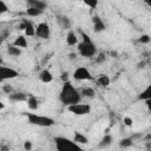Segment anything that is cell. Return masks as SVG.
Listing matches in <instances>:
<instances>
[{
	"mask_svg": "<svg viewBox=\"0 0 151 151\" xmlns=\"http://www.w3.org/2000/svg\"><path fill=\"white\" fill-rule=\"evenodd\" d=\"M59 100L63 105L68 107L71 105L79 104L81 100V94L68 80V81H65L61 86V90L59 93Z\"/></svg>",
	"mask_w": 151,
	"mask_h": 151,
	"instance_id": "obj_1",
	"label": "cell"
},
{
	"mask_svg": "<svg viewBox=\"0 0 151 151\" xmlns=\"http://www.w3.org/2000/svg\"><path fill=\"white\" fill-rule=\"evenodd\" d=\"M54 144L57 151H84L80 145H78L73 139H68L66 137H54Z\"/></svg>",
	"mask_w": 151,
	"mask_h": 151,
	"instance_id": "obj_2",
	"label": "cell"
},
{
	"mask_svg": "<svg viewBox=\"0 0 151 151\" xmlns=\"http://www.w3.org/2000/svg\"><path fill=\"white\" fill-rule=\"evenodd\" d=\"M25 116L27 117L28 123L32 125H37L41 127H50L54 124V119L47 116H40L37 113H25Z\"/></svg>",
	"mask_w": 151,
	"mask_h": 151,
	"instance_id": "obj_3",
	"label": "cell"
},
{
	"mask_svg": "<svg viewBox=\"0 0 151 151\" xmlns=\"http://www.w3.org/2000/svg\"><path fill=\"white\" fill-rule=\"evenodd\" d=\"M77 48H78V53L85 58H91L97 53V47L92 41H81L78 44Z\"/></svg>",
	"mask_w": 151,
	"mask_h": 151,
	"instance_id": "obj_4",
	"label": "cell"
},
{
	"mask_svg": "<svg viewBox=\"0 0 151 151\" xmlns=\"http://www.w3.org/2000/svg\"><path fill=\"white\" fill-rule=\"evenodd\" d=\"M67 110L76 114V116H85V114H88L91 112V106L88 104H74V105H71L67 107Z\"/></svg>",
	"mask_w": 151,
	"mask_h": 151,
	"instance_id": "obj_5",
	"label": "cell"
},
{
	"mask_svg": "<svg viewBox=\"0 0 151 151\" xmlns=\"http://www.w3.org/2000/svg\"><path fill=\"white\" fill-rule=\"evenodd\" d=\"M73 78H74L76 80H80V81H81V80H92V79H93L91 72H90L86 67H84V66H80V67H78V68L74 70V72H73Z\"/></svg>",
	"mask_w": 151,
	"mask_h": 151,
	"instance_id": "obj_6",
	"label": "cell"
},
{
	"mask_svg": "<svg viewBox=\"0 0 151 151\" xmlns=\"http://www.w3.org/2000/svg\"><path fill=\"white\" fill-rule=\"evenodd\" d=\"M35 35L40 39H48L51 37V29L48 24L46 22H40L35 27Z\"/></svg>",
	"mask_w": 151,
	"mask_h": 151,
	"instance_id": "obj_7",
	"label": "cell"
},
{
	"mask_svg": "<svg viewBox=\"0 0 151 151\" xmlns=\"http://www.w3.org/2000/svg\"><path fill=\"white\" fill-rule=\"evenodd\" d=\"M18 71L14 68L7 67V66H0V78L1 80H7V79H13L18 77Z\"/></svg>",
	"mask_w": 151,
	"mask_h": 151,
	"instance_id": "obj_8",
	"label": "cell"
},
{
	"mask_svg": "<svg viewBox=\"0 0 151 151\" xmlns=\"http://www.w3.org/2000/svg\"><path fill=\"white\" fill-rule=\"evenodd\" d=\"M19 28H20V29H24V31H25V34L28 35V37L35 35V28H34L32 21H29V20H27V19H22L21 24L19 25Z\"/></svg>",
	"mask_w": 151,
	"mask_h": 151,
	"instance_id": "obj_9",
	"label": "cell"
},
{
	"mask_svg": "<svg viewBox=\"0 0 151 151\" xmlns=\"http://www.w3.org/2000/svg\"><path fill=\"white\" fill-rule=\"evenodd\" d=\"M92 22H93V31H94L96 33H99V32L105 31L106 26H105L104 21L100 19V17L94 15V17L92 18Z\"/></svg>",
	"mask_w": 151,
	"mask_h": 151,
	"instance_id": "obj_10",
	"label": "cell"
},
{
	"mask_svg": "<svg viewBox=\"0 0 151 151\" xmlns=\"http://www.w3.org/2000/svg\"><path fill=\"white\" fill-rule=\"evenodd\" d=\"M57 21L58 25L64 29H68L71 27V21L66 15H57Z\"/></svg>",
	"mask_w": 151,
	"mask_h": 151,
	"instance_id": "obj_11",
	"label": "cell"
},
{
	"mask_svg": "<svg viewBox=\"0 0 151 151\" xmlns=\"http://www.w3.org/2000/svg\"><path fill=\"white\" fill-rule=\"evenodd\" d=\"M27 94L22 93V92H13L12 94L8 96V99L11 101H24V100H27Z\"/></svg>",
	"mask_w": 151,
	"mask_h": 151,
	"instance_id": "obj_12",
	"label": "cell"
},
{
	"mask_svg": "<svg viewBox=\"0 0 151 151\" xmlns=\"http://www.w3.org/2000/svg\"><path fill=\"white\" fill-rule=\"evenodd\" d=\"M27 5H28V7H34V8H38L40 11H44L47 6V4L45 1H40V0H28Z\"/></svg>",
	"mask_w": 151,
	"mask_h": 151,
	"instance_id": "obj_13",
	"label": "cell"
},
{
	"mask_svg": "<svg viewBox=\"0 0 151 151\" xmlns=\"http://www.w3.org/2000/svg\"><path fill=\"white\" fill-rule=\"evenodd\" d=\"M39 78H40V80L42 81V83H51L52 80H53V74L48 71V70H42L40 73H39Z\"/></svg>",
	"mask_w": 151,
	"mask_h": 151,
	"instance_id": "obj_14",
	"label": "cell"
},
{
	"mask_svg": "<svg viewBox=\"0 0 151 151\" xmlns=\"http://www.w3.org/2000/svg\"><path fill=\"white\" fill-rule=\"evenodd\" d=\"M66 44H67L68 46H74V45H77V44H79V42H78L77 34H76L73 31H68V33H67V35H66Z\"/></svg>",
	"mask_w": 151,
	"mask_h": 151,
	"instance_id": "obj_15",
	"label": "cell"
},
{
	"mask_svg": "<svg viewBox=\"0 0 151 151\" xmlns=\"http://www.w3.org/2000/svg\"><path fill=\"white\" fill-rule=\"evenodd\" d=\"M26 103H27L28 109H29V110H32V111L37 110V109H38V106H39V101H38V99H37L33 94H29V96H28V98H27Z\"/></svg>",
	"mask_w": 151,
	"mask_h": 151,
	"instance_id": "obj_16",
	"label": "cell"
},
{
	"mask_svg": "<svg viewBox=\"0 0 151 151\" xmlns=\"http://www.w3.org/2000/svg\"><path fill=\"white\" fill-rule=\"evenodd\" d=\"M138 98L140 99V100H151V83L146 86V88H144L140 93H139V96H138Z\"/></svg>",
	"mask_w": 151,
	"mask_h": 151,
	"instance_id": "obj_17",
	"label": "cell"
},
{
	"mask_svg": "<svg viewBox=\"0 0 151 151\" xmlns=\"http://www.w3.org/2000/svg\"><path fill=\"white\" fill-rule=\"evenodd\" d=\"M73 140H74L78 145H80V144H87V143H88V138H87L85 134L80 133V132H76V133H74Z\"/></svg>",
	"mask_w": 151,
	"mask_h": 151,
	"instance_id": "obj_18",
	"label": "cell"
},
{
	"mask_svg": "<svg viewBox=\"0 0 151 151\" xmlns=\"http://www.w3.org/2000/svg\"><path fill=\"white\" fill-rule=\"evenodd\" d=\"M13 45L19 47V48H25V47H27V40H26V38L24 35H19L13 41Z\"/></svg>",
	"mask_w": 151,
	"mask_h": 151,
	"instance_id": "obj_19",
	"label": "cell"
},
{
	"mask_svg": "<svg viewBox=\"0 0 151 151\" xmlns=\"http://www.w3.org/2000/svg\"><path fill=\"white\" fill-rule=\"evenodd\" d=\"M110 78H109V76H106V74H100L98 78H97V84L99 85V86H101V87H107L109 85H110Z\"/></svg>",
	"mask_w": 151,
	"mask_h": 151,
	"instance_id": "obj_20",
	"label": "cell"
},
{
	"mask_svg": "<svg viewBox=\"0 0 151 151\" xmlns=\"http://www.w3.org/2000/svg\"><path fill=\"white\" fill-rule=\"evenodd\" d=\"M111 143H112V136L109 134V133H106V134L100 139L98 146H99V147H107L109 145H111Z\"/></svg>",
	"mask_w": 151,
	"mask_h": 151,
	"instance_id": "obj_21",
	"label": "cell"
},
{
	"mask_svg": "<svg viewBox=\"0 0 151 151\" xmlns=\"http://www.w3.org/2000/svg\"><path fill=\"white\" fill-rule=\"evenodd\" d=\"M7 53H8L11 57H19V55L21 54V50L12 44V45H8V46H7Z\"/></svg>",
	"mask_w": 151,
	"mask_h": 151,
	"instance_id": "obj_22",
	"label": "cell"
},
{
	"mask_svg": "<svg viewBox=\"0 0 151 151\" xmlns=\"http://www.w3.org/2000/svg\"><path fill=\"white\" fill-rule=\"evenodd\" d=\"M80 94L84 96V97H86V98H93V97L96 96L94 90L91 88V87H84V88L80 91Z\"/></svg>",
	"mask_w": 151,
	"mask_h": 151,
	"instance_id": "obj_23",
	"label": "cell"
},
{
	"mask_svg": "<svg viewBox=\"0 0 151 151\" xmlns=\"http://www.w3.org/2000/svg\"><path fill=\"white\" fill-rule=\"evenodd\" d=\"M42 12L44 11H40L38 8H34V7H27V9H26V14L28 17H38V15L42 14Z\"/></svg>",
	"mask_w": 151,
	"mask_h": 151,
	"instance_id": "obj_24",
	"label": "cell"
},
{
	"mask_svg": "<svg viewBox=\"0 0 151 151\" xmlns=\"http://www.w3.org/2000/svg\"><path fill=\"white\" fill-rule=\"evenodd\" d=\"M132 144H133V140H132L131 138H123V139L119 142V146L123 147V149L130 147V146H132Z\"/></svg>",
	"mask_w": 151,
	"mask_h": 151,
	"instance_id": "obj_25",
	"label": "cell"
},
{
	"mask_svg": "<svg viewBox=\"0 0 151 151\" xmlns=\"http://www.w3.org/2000/svg\"><path fill=\"white\" fill-rule=\"evenodd\" d=\"M2 91H4L5 93H7L8 96L14 92V91H13V87H12L11 85H4V86H2Z\"/></svg>",
	"mask_w": 151,
	"mask_h": 151,
	"instance_id": "obj_26",
	"label": "cell"
},
{
	"mask_svg": "<svg viewBox=\"0 0 151 151\" xmlns=\"http://www.w3.org/2000/svg\"><path fill=\"white\" fill-rule=\"evenodd\" d=\"M138 41L142 42V44H147L150 41V37L147 34H143V35H140V38L138 39Z\"/></svg>",
	"mask_w": 151,
	"mask_h": 151,
	"instance_id": "obj_27",
	"label": "cell"
},
{
	"mask_svg": "<svg viewBox=\"0 0 151 151\" xmlns=\"http://www.w3.org/2000/svg\"><path fill=\"white\" fill-rule=\"evenodd\" d=\"M7 9H8L7 5L2 0H0V13H5V12H7Z\"/></svg>",
	"mask_w": 151,
	"mask_h": 151,
	"instance_id": "obj_28",
	"label": "cell"
},
{
	"mask_svg": "<svg viewBox=\"0 0 151 151\" xmlns=\"http://www.w3.org/2000/svg\"><path fill=\"white\" fill-rule=\"evenodd\" d=\"M123 122H124V124H125L126 126H132V125H133V120H132V118H130V117H125V118L123 119Z\"/></svg>",
	"mask_w": 151,
	"mask_h": 151,
	"instance_id": "obj_29",
	"label": "cell"
},
{
	"mask_svg": "<svg viewBox=\"0 0 151 151\" xmlns=\"http://www.w3.org/2000/svg\"><path fill=\"white\" fill-rule=\"evenodd\" d=\"M32 142H29V140H26L25 143H24V149H25V151H31L32 150Z\"/></svg>",
	"mask_w": 151,
	"mask_h": 151,
	"instance_id": "obj_30",
	"label": "cell"
},
{
	"mask_svg": "<svg viewBox=\"0 0 151 151\" xmlns=\"http://www.w3.org/2000/svg\"><path fill=\"white\" fill-rule=\"evenodd\" d=\"M79 33H80V35H81V38H83V41H92V40H91V38L88 37V34H86L85 32L79 31Z\"/></svg>",
	"mask_w": 151,
	"mask_h": 151,
	"instance_id": "obj_31",
	"label": "cell"
},
{
	"mask_svg": "<svg viewBox=\"0 0 151 151\" xmlns=\"http://www.w3.org/2000/svg\"><path fill=\"white\" fill-rule=\"evenodd\" d=\"M105 60V54H103V53H100L97 58H96V63H98V64H100V63H103Z\"/></svg>",
	"mask_w": 151,
	"mask_h": 151,
	"instance_id": "obj_32",
	"label": "cell"
},
{
	"mask_svg": "<svg viewBox=\"0 0 151 151\" xmlns=\"http://www.w3.org/2000/svg\"><path fill=\"white\" fill-rule=\"evenodd\" d=\"M85 5L88 6V7H91V8H96L97 5H98V2H97V1H93V2H88V1H86Z\"/></svg>",
	"mask_w": 151,
	"mask_h": 151,
	"instance_id": "obj_33",
	"label": "cell"
},
{
	"mask_svg": "<svg viewBox=\"0 0 151 151\" xmlns=\"http://www.w3.org/2000/svg\"><path fill=\"white\" fill-rule=\"evenodd\" d=\"M61 80L65 83V81H68V72H63L61 73Z\"/></svg>",
	"mask_w": 151,
	"mask_h": 151,
	"instance_id": "obj_34",
	"label": "cell"
},
{
	"mask_svg": "<svg viewBox=\"0 0 151 151\" xmlns=\"http://www.w3.org/2000/svg\"><path fill=\"white\" fill-rule=\"evenodd\" d=\"M0 151H9V147L5 144H1V147H0Z\"/></svg>",
	"mask_w": 151,
	"mask_h": 151,
	"instance_id": "obj_35",
	"label": "cell"
},
{
	"mask_svg": "<svg viewBox=\"0 0 151 151\" xmlns=\"http://www.w3.org/2000/svg\"><path fill=\"white\" fill-rule=\"evenodd\" d=\"M145 105H146L147 109L151 111V100H145Z\"/></svg>",
	"mask_w": 151,
	"mask_h": 151,
	"instance_id": "obj_36",
	"label": "cell"
},
{
	"mask_svg": "<svg viewBox=\"0 0 151 151\" xmlns=\"http://www.w3.org/2000/svg\"><path fill=\"white\" fill-rule=\"evenodd\" d=\"M76 57H77V54H74V53H71V54H70V58H71V59H74Z\"/></svg>",
	"mask_w": 151,
	"mask_h": 151,
	"instance_id": "obj_37",
	"label": "cell"
},
{
	"mask_svg": "<svg viewBox=\"0 0 151 151\" xmlns=\"http://www.w3.org/2000/svg\"><path fill=\"white\" fill-rule=\"evenodd\" d=\"M145 4H146L147 6H150V7H151V1H149V0H146V1H145Z\"/></svg>",
	"mask_w": 151,
	"mask_h": 151,
	"instance_id": "obj_38",
	"label": "cell"
},
{
	"mask_svg": "<svg viewBox=\"0 0 151 151\" xmlns=\"http://www.w3.org/2000/svg\"><path fill=\"white\" fill-rule=\"evenodd\" d=\"M0 107H1V109H4V107H5V105H4V103H0Z\"/></svg>",
	"mask_w": 151,
	"mask_h": 151,
	"instance_id": "obj_39",
	"label": "cell"
},
{
	"mask_svg": "<svg viewBox=\"0 0 151 151\" xmlns=\"http://www.w3.org/2000/svg\"><path fill=\"white\" fill-rule=\"evenodd\" d=\"M147 139H149V140H150V142H151V133H150V134H149V136H147Z\"/></svg>",
	"mask_w": 151,
	"mask_h": 151,
	"instance_id": "obj_40",
	"label": "cell"
}]
</instances>
